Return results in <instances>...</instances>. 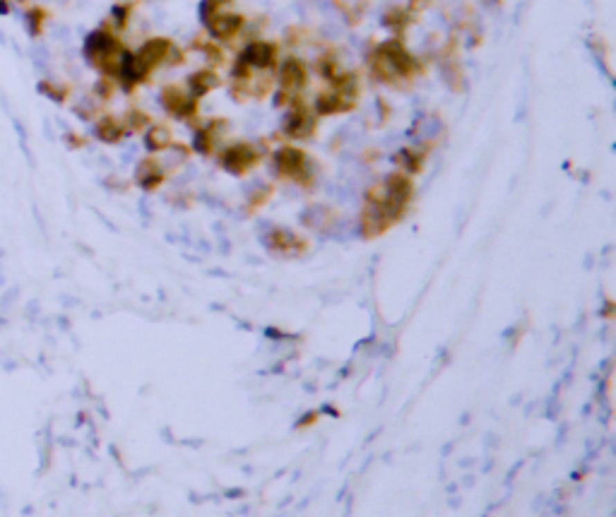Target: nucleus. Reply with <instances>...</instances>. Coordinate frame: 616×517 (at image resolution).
I'll return each mask as SVG.
<instances>
[{
    "mask_svg": "<svg viewBox=\"0 0 616 517\" xmlns=\"http://www.w3.org/2000/svg\"><path fill=\"white\" fill-rule=\"evenodd\" d=\"M27 22L32 24V32L39 34V27H42V22H44V12L42 10H32V12L27 15Z\"/></svg>",
    "mask_w": 616,
    "mask_h": 517,
    "instance_id": "nucleus-23",
    "label": "nucleus"
},
{
    "mask_svg": "<svg viewBox=\"0 0 616 517\" xmlns=\"http://www.w3.org/2000/svg\"><path fill=\"white\" fill-rule=\"evenodd\" d=\"M236 63H241L244 68L253 70L257 75H277L280 46L272 42H251L248 46L239 53Z\"/></svg>",
    "mask_w": 616,
    "mask_h": 517,
    "instance_id": "nucleus-9",
    "label": "nucleus"
},
{
    "mask_svg": "<svg viewBox=\"0 0 616 517\" xmlns=\"http://www.w3.org/2000/svg\"><path fill=\"white\" fill-rule=\"evenodd\" d=\"M359 99V78H352L345 84H335V87L323 89L316 96L313 111L316 116H337V114H350L356 106Z\"/></svg>",
    "mask_w": 616,
    "mask_h": 517,
    "instance_id": "nucleus-7",
    "label": "nucleus"
},
{
    "mask_svg": "<svg viewBox=\"0 0 616 517\" xmlns=\"http://www.w3.org/2000/svg\"><path fill=\"white\" fill-rule=\"evenodd\" d=\"M171 142H174V135H171V130H166L164 125H152V128L147 130V135H145V145H147L150 152L169 149Z\"/></svg>",
    "mask_w": 616,
    "mask_h": 517,
    "instance_id": "nucleus-18",
    "label": "nucleus"
},
{
    "mask_svg": "<svg viewBox=\"0 0 616 517\" xmlns=\"http://www.w3.org/2000/svg\"><path fill=\"white\" fill-rule=\"evenodd\" d=\"M316 128H318V116L311 106L304 104V99L287 106V116L284 120H282L284 135H289V138L294 140H308L316 135Z\"/></svg>",
    "mask_w": 616,
    "mask_h": 517,
    "instance_id": "nucleus-10",
    "label": "nucleus"
},
{
    "mask_svg": "<svg viewBox=\"0 0 616 517\" xmlns=\"http://www.w3.org/2000/svg\"><path fill=\"white\" fill-rule=\"evenodd\" d=\"M221 84L219 75L215 73V68L212 70H198V73H193L188 78V92L193 96H205L207 92H212V89H217Z\"/></svg>",
    "mask_w": 616,
    "mask_h": 517,
    "instance_id": "nucleus-15",
    "label": "nucleus"
},
{
    "mask_svg": "<svg viewBox=\"0 0 616 517\" xmlns=\"http://www.w3.org/2000/svg\"><path fill=\"white\" fill-rule=\"evenodd\" d=\"M277 80H280V89H277L275 104L291 106L304 94L308 84V68L304 65V60H299L296 55H289V58L282 63V68L277 70Z\"/></svg>",
    "mask_w": 616,
    "mask_h": 517,
    "instance_id": "nucleus-6",
    "label": "nucleus"
},
{
    "mask_svg": "<svg viewBox=\"0 0 616 517\" xmlns=\"http://www.w3.org/2000/svg\"><path fill=\"white\" fill-rule=\"evenodd\" d=\"M260 161V149L251 142H236V145L226 147L221 152V166H224L229 174L244 176L246 171H251L253 166Z\"/></svg>",
    "mask_w": 616,
    "mask_h": 517,
    "instance_id": "nucleus-12",
    "label": "nucleus"
},
{
    "mask_svg": "<svg viewBox=\"0 0 616 517\" xmlns=\"http://www.w3.org/2000/svg\"><path fill=\"white\" fill-rule=\"evenodd\" d=\"M368 68H371L373 78L388 87H407L422 73L419 60L407 51L400 39H388V42L378 44L368 53Z\"/></svg>",
    "mask_w": 616,
    "mask_h": 517,
    "instance_id": "nucleus-3",
    "label": "nucleus"
},
{
    "mask_svg": "<svg viewBox=\"0 0 616 517\" xmlns=\"http://www.w3.org/2000/svg\"><path fill=\"white\" fill-rule=\"evenodd\" d=\"M412 19H414V15L410 12V10L392 8L390 12H386V17H383V24H386L388 29H392L395 34H402L412 24Z\"/></svg>",
    "mask_w": 616,
    "mask_h": 517,
    "instance_id": "nucleus-19",
    "label": "nucleus"
},
{
    "mask_svg": "<svg viewBox=\"0 0 616 517\" xmlns=\"http://www.w3.org/2000/svg\"><path fill=\"white\" fill-rule=\"evenodd\" d=\"M8 10V5H5V0H0V12H5Z\"/></svg>",
    "mask_w": 616,
    "mask_h": 517,
    "instance_id": "nucleus-26",
    "label": "nucleus"
},
{
    "mask_svg": "<svg viewBox=\"0 0 616 517\" xmlns=\"http://www.w3.org/2000/svg\"><path fill=\"white\" fill-rule=\"evenodd\" d=\"M128 12H130V10L128 8H120V5H118V8H114V19H116V24H118V27H123V24H125V19H128Z\"/></svg>",
    "mask_w": 616,
    "mask_h": 517,
    "instance_id": "nucleus-24",
    "label": "nucleus"
},
{
    "mask_svg": "<svg viewBox=\"0 0 616 517\" xmlns=\"http://www.w3.org/2000/svg\"><path fill=\"white\" fill-rule=\"evenodd\" d=\"M195 46H198L200 51H203L205 53V58L210 60L212 65H221L226 60V55H224V51H221L219 46H217L215 42H212V39H198V42H195Z\"/></svg>",
    "mask_w": 616,
    "mask_h": 517,
    "instance_id": "nucleus-20",
    "label": "nucleus"
},
{
    "mask_svg": "<svg viewBox=\"0 0 616 517\" xmlns=\"http://www.w3.org/2000/svg\"><path fill=\"white\" fill-rule=\"evenodd\" d=\"M275 171L287 181H294V183L308 185L313 179V169H311V159L304 149L299 147H282V149L275 152Z\"/></svg>",
    "mask_w": 616,
    "mask_h": 517,
    "instance_id": "nucleus-8",
    "label": "nucleus"
},
{
    "mask_svg": "<svg viewBox=\"0 0 616 517\" xmlns=\"http://www.w3.org/2000/svg\"><path fill=\"white\" fill-rule=\"evenodd\" d=\"M94 133H97V138L104 142H118L128 130H125V125L120 123L118 118H114V116H104V118L97 123V130H94Z\"/></svg>",
    "mask_w": 616,
    "mask_h": 517,
    "instance_id": "nucleus-17",
    "label": "nucleus"
},
{
    "mask_svg": "<svg viewBox=\"0 0 616 517\" xmlns=\"http://www.w3.org/2000/svg\"><path fill=\"white\" fill-rule=\"evenodd\" d=\"M426 0H412V8H419V5H424Z\"/></svg>",
    "mask_w": 616,
    "mask_h": 517,
    "instance_id": "nucleus-25",
    "label": "nucleus"
},
{
    "mask_svg": "<svg viewBox=\"0 0 616 517\" xmlns=\"http://www.w3.org/2000/svg\"><path fill=\"white\" fill-rule=\"evenodd\" d=\"M397 161H400V164L405 166L407 171H422L424 152H417V149H402L400 154H397Z\"/></svg>",
    "mask_w": 616,
    "mask_h": 517,
    "instance_id": "nucleus-21",
    "label": "nucleus"
},
{
    "mask_svg": "<svg viewBox=\"0 0 616 517\" xmlns=\"http://www.w3.org/2000/svg\"><path fill=\"white\" fill-rule=\"evenodd\" d=\"M138 183L143 185L145 190H154L161 185V181H164V171H161V166L156 164L154 159H145L143 164L138 166Z\"/></svg>",
    "mask_w": 616,
    "mask_h": 517,
    "instance_id": "nucleus-16",
    "label": "nucleus"
},
{
    "mask_svg": "<svg viewBox=\"0 0 616 517\" xmlns=\"http://www.w3.org/2000/svg\"><path fill=\"white\" fill-rule=\"evenodd\" d=\"M150 123H152V118H150L147 114H143V111H130L128 120H125V130H143L145 125Z\"/></svg>",
    "mask_w": 616,
    "mask_h": 517,
    "instance_id": "nucleus-22",
    "label": "nucleus"
},
{
    "mask_svg": "<svg viewBox=\"0 0 616 517\" xmlns=\"http://www.w3.org/2000/svg\"><path fill=\"white\" fill-rule=\"evenodd\" d=\"M125 48L120 46V42L116 39V34L106 32V29H97L87 37L84 42V55L87 60L99 68L109 78H118V65L123 58Z\"/></svg>",
    "mask_w": 616,
    "mask_h": 517,
    "instance_id": "nucleus-5",
    "label": "nucleus"
},
{
    "mask_svg": "<svg viewBox=\"0 0 616 517\" xmlns=\"http://www.w3.org/2000/svg\"><path fill=\"white\" fill-rule=\"evenodd\" d=\"M267 248H272V251L277 253H284V255H299V253L306 251V241L296 234H291V231L275 229L267 236Z\"/></svg>",
    "mask_w": 616,
    "mask_h": 517,
    "instance_id": "nucleus-14",
    "label": "nucleus"
},
{
    "mask_svg": "<svg viewBox=\"0 0 616 517\" xmlns=\"http://www.w3.org/2000/svg\"><path fill=\"white\" fill-rule=\"evenodd\" d=\"M234 0H203L200 3V19L217 42H234L246 27V17L234 12Z\"/></svg>",
    "mask_w": 616,
    "mask_h": 517,
    "instance_id": "nucleus-4",
    "label": "nucleus"
},
{
    "mask_svg": "<svg viewBox=\"0 0 616 517\" xmlns=\"http://www.w3.org/2000/svg\"><path fill=\"white\" fill-rule=\"evenodd\" d=\"M181 63H183L181 48L176 46L171 39L156 37L145 42L135 53L125 51L118 65V78L125 89H133L138 87V84L147 82L150 75H152L156 68H161V65H181Z\"/></svg>",
    "mask_w": 616,
    "mask_h": 517,
    "instance_id": "nucleus-2",
    "label": "nucleus"
},
{
    "mask_svg": "<svg viewBox=\"0 0 616 517\" xmlns=\"http://www.w3.org/2000/svg\"><path fill=\"white\" fill-rule=\"evenodd\" d=\"M412 181L405 174H390L383 183L373 185L363 207V236H378L402 219L412 200Z\"/></svg>",
    "mask_w": 616,
    "mask_h": 517,
    "instance_id": "nucleus-1",
    "label": "nucleus"
},
{
    "mask_svg": "<svg viewBox=\"0 0 616 517\" xmlns=\"http://www.w3.org/2000/svg\"><path fill=\"white\" fill-rule=\"evenodd\" d=\"M226 130H229V120L226 118H212L207 120L205 125H200L198 130H195V149L203 152V154H212V152L219 147L221 138L226 135Z\"/></svg>",
    "mask_w": 616,
    "mask_h": 517,
    "instance_id": "nucleus-13",
    "label": "nucleus"
},
{
    "mask_svg": "<svg viewBox=\"0 0 616 517\" xmlns=\"http://www.w3.org/2000/svg\"><path fill=\"white\" fill-rule=\"evenodd\" d=\"M159 101L166 114L179 120H193L198 116V96L181 87H164L159 94Z\"/></svg>",
    "mask_w": 616,
    "mask_h": 517,
    "instance_id": "nucleus-11",
    "label": "nucleus"
}]
</instances>
